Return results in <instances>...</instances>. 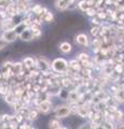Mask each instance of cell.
Returning <instances> with one entry per match:
<instances>
[{"label":"cell","mask_w":124,"mask_h":129,"mask_svg":"<svg viewBox=\"0 0 124 129\" xmlns=\"http://www.w3.org/2000/svg\"><path fill=\"white\" fill-rule=\"evenodd\" d=\"M53 69L57 72H64L66 71L67 69V62L66 60H64L62 58H58V59H55L53 61V64H52Z\"/></svg>","instance_id":"6da1fadb"},{"label":"cell","mask_w":124,"mask_h":129,"mask_svg":"<svg viewBox=\"0 0 124 129\" xmlns=\"http://www.w3.org/2000/svg\"><path fill=\"white\" fill-rule=\"evenodd\" d=\"M16 37H17V34L15 31H13V30H6V32L2 36V38L5 39L7 42L14 41V40L16 39Z\"/></svg>","instance_id":"7a4b0ae2"},{"label":"cell","mask_w":124,"mask_h":129,"mask_svg":"<svg viewBox=\"0 0 124 129\" xmlns=\"http://www.w3.org/2000/svg\"><path fill=\"white\" fill-rule=\"evenodd\" d=\"M70 109L68 107H61L56 110V116L57 117H66V116L69 114Z\"/></svg>","instance_id":"3957f363"},{"label":"cell","mask_w":124,"mask_h":129,"mask_svg":"<svg viewBox=\"0 0 124 129\" xmlns=\"http://www.w3.org/2000/svg\"><path fill=\"white\" fill-rule=\"evenodd\" d=\"M33 37H34V32L30 29H24L21 34V38L23 40H25V41H29V40L33 39Z\"/></svg>","instance_id":"277c9868"},{"label":"cell","mask_w":124,"mask_h":129,"mask_svg":"<svg viewBox=\"0 0 124 129\" xmlns=\"http://www.w3.org/2000/svg\"><path fill=\"white\" fill-rule=\"evenodd\" d=\"M50 109H51V103L49 101H42L41 104H40V110L44 113L49 112Z\"/></svg>","instance_id":"5b68a950"},{"label":"cell","mask_w":124,"mask_h":129,"mask_svg":"<svg viewBox=\"0 0 124 129\" xmlns=\"http://www.w3.org/2000/svg\"><path fill=\"white\" fill-rule=\"evenodd\" d=\"M77 42L81 45H87V37L85 35H79L77 37Z\"/></svg>","instance_id":"8992f818"},{"label":"cell","mask_w":124,"mask_h":129,"mask_svg":"<svg viewBox=\"0 0 124 129\" xmlns=\"http://www.w3.org/2000/svg\"><path fill=\"white\" fill-rule=\"evenodd\" d=\"M59 48H61V51L64 52V53H68V52L71 51V45L69 43H67V42H64V43L61 44Z\"/></svg>","instance_id":"52a82bcc"},{"label":"cell","mask_w":124,"mask_h":129,"mask_svg":"<svg viewBox=\"0 0 124 129\" xmlns=\"http://www.w3.org/2000/svg\"><path fill=\"white\" fill-rule=\"evenodd\" d=\"M38 67L40 68V69H42V70H45L49 68V64H47V62H45L44 60H39L38 61Z\"/></svg>","instance_id":"ba28073f"},{"label":"cell","mask_w":124,"mask_h":129,"mask_svg":"<svg viewBox=\"0 0 124 129\" xmlns=\"http://www.w3.org/2000/svg\"><path fill=\"white\" fill-rule=\"evenodd\" d=\"M24 62H25L27 68H31V67L34 66V60L31 59V58H26L25 60H24Z\"/></svg>","instance_id":"9c48e42d"},{"label":"cell","mask_w":124,"mask_h":129,"mask_svg":"<svg viewBox=\"0 0 124 129\" xmlns=\"http://www.w3.org/2000/svg\"><path fill=\"white\" fill-rule=\"evenodd\" d=\"M50 127L51 128H59L61 125H59V123L56 122V120H52V122L50 123Z\"/></svg>","instance_id":"30bf717a"},{"label":"cell","mask_w":124,"mask_h":129,"mask_svg":"<svg viewBox=\"0 0 124 129\" xmlns=\"http://www.w3.org/2000/svg\"><path fill=\"white\" fill-rule=\"evenodd\" d=\"M44 19L46 22H51L52 19H53V15H52V13H50V12H46L45 16H44Z\"/></svg>","instance_id":"8fae6325"},{"label":"cell","mask_w":124,"mask_h":129,"mask_svg":"<svg viewBox=\"0 0 124 129\" xmlns=\"http://www.w3.org/2000/svg\"><path fill=\"white\" fill-rule=\"evenodd\" d=\"M79 7H80V9L83 10V11H86L87 9H89V8H87V2H84V1H82L81 3H80Z\"/></svg>","instance_id":"7c38bea8"},{"label":"cell","mask_w":124,"mask_h":129,"mask_svg":"<svg viewBox=\"0 0 124 129\" xmlns=\"http://www.w3.org/2000/svg\"><path fill=\"white\" fill-rule=\"evenodd\" d=\"M37 116H38L37 111H31L29 113V118L30 119H36V118H37Z\"/></svg>","instance_id":"4fadbf2b"},{"label":"cell","mask_w":124,"mask_h":129,"mask_svg":"<svg viewBox=\"0 0 124 129\" xmlns=\"http://www.w3.org/2000/svg\"><path fill=\"white\" fill-rule=\"evenodd\" d=\"M79 59H80V60H82V61H85V60H87V59H89V56H87V54L82 53L81 55H80Z\"/></svg>","instance_id":"5bb4252c"},{"label":"cell","mask_w":124,"mask_h":129,"mask_svg":"<svg viewBox=\"0 0 124 129\" xmlns=\"http://www.w3.org/2000/svg\"><path fill=\"white\" fill-rule=\"evenodd\" d=\"M85 12H86V14L90 15V16H93V15H95V13H96V11H95L94 9H87Z\"/></svg>","instance_id":"9a60e30c"},{"label":"cell","mask_w":124,"mask_h":129,"mask_svg":"<svg viewBox=\"0 0 124 129\" xmlns=\"http://www.w3.org/2000/svg\"><path fill=\"white\" fill-rule=\"evenodd\" d=\"M6 44H7V41L5 39H3V38L0 39V50H2V48L6 46Z\"/></svg>","instance_id":"2e32d148"},{"label":"cell","mask_w":124,"mask_h":129,"mask_svg":"<svg viewBox=\"0 0 124 129\" xmlns=\"http://www.w3.org/2000/svg\"><path fill=\"white\" fill-rule=\"evenodd\" d=\"M71 67L75 68L76 70H78V69H79V63L76 62V61H72V62H71Z\"/></svg>","instance_id":"e0dca14e"},{"label":"cell","mask_w":124,"mask_h":129,"mask_svg":"<svg viewBox=\"0 0 124 129\" xmlns=\"http://www.w3.org/2000/svg\"><path fill=\"white\" fill-rule=\"evenodd\" d=\"M97 32H98V28H97V27H95V28H93V29L91 30V34L93 35V36H95L96 34H97Z\"/></svg>","instance_id":"ac0fdd59"},{"label":"cell","mask_w":124,"mask_h":129,"mask_svg":"<svg viewBox=\"0 0 124 129\" xmlns=\"http://www.w3.org/2000/svg\"><path fill=\"white\" fill-rule=\"evenodd\" d=\"M40 10H41V7H40V6H37V7L34 8V12H35V13H39Z\"/></svg>","instance_id":"d6986e66"},{"label":"cell","mask_w":124,"mask_h":129,"mask_svg":"<svg viewBox=\"0 0 124 129\" xmlns=\"http://www.w3.org/2000/svg\"><path fill=\"white\" fill-rule=\"evenodd\" d=\"M115 70H117L119 73H121V72H122V66H119V64H118L117 68H115Z\"/></svg>","instance_id":"ffe728a7"},{"label":"cell","mask_w":124,"mask_h":129,"mask_svg":"<svg viewBox=\"0 0 124 129\" xmlns=\"http://www.w3.org/2000/svg\"><path fill=\"white\" fill-rule=\"evenodd\" d=\"M98 16H99L101 18H105V17H106V14H105V13H99Z\"/></svg>","instance_id":"44dd1931"},{"label":"cell","mask_w":124,"mask_h":129,"mask_svg":"<svg viewBox=\"0 0 124 129\" xmlns=\"http://www.w3.org/2000/svg\"><path fill=\"white\" fill-rule=\"evenodd\" d=\"M92 22H93V24L95 23V24H96V25H97V24H99V22H98V19H93V21H92Z\"/></svg>","instance_id":"7402d4cb"},{"label":"cell","mask_w":124,"mask_h":129,"mask_svg":"<svg viewBox=\"0 0 124 129\" xmlns=\"http://www.w3.org/2000/svg\"><path fill=\"white\" fill-rule=\"evenodd\" d=\"M118 1H119V0H118ZM120 1H121V0H120Z\"/></svg>","instance_id":"603a6c76"}]
</instances>
